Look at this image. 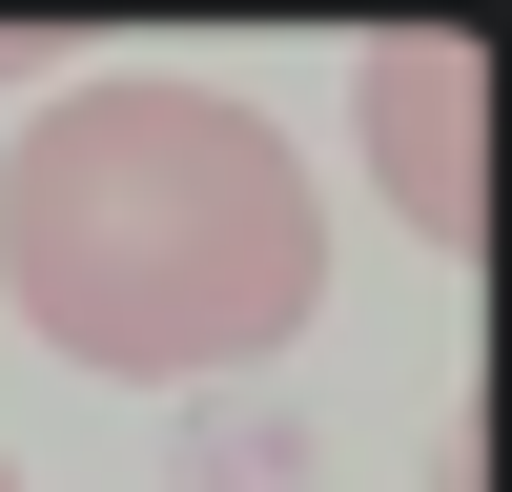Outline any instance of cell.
Instances as JSON below:
<instances>
[{"label": "cell", "mask_w": 512, "mask_h": 492, "mask_svg": "<svg viewBox=\"0 0 512 492\" xmlns=\"http://www.w3.org/2000/svg\"><path fill=\"white\" fill-rule=\"evenodd\" d=\"M41 62H62V41H0V82H41Z\"/></svg>", "instance_id": "cell-3"}, {"label": "cell", "mask_w": 512, "mask_h": 492, "mask_svg": "<svg viewBox=\"0 0 512 492\" xmlns=\"http://www.w3.org/2000/svg\"><path fill=\"white\" fill-rule=\"evenodd\" d=\"M0 492H21V472H0Z\"/></svg>", "instance_id": "cell-4"}, {"label": "cell", "mask_w": 512, "mask_h": 492, "mask_svg": "<svg viewBox=\"0 0 512 492\" xmlns=\"http://www.w3.org/2000/svg\"><path fill=\"white\" fill-rule=\"evenodd\" d=\"M0 287L62 369L185 390V369H267L328 308V205L287 123L226 82H62L0 144Z\"/></svg>", "instance_id": "cell-1"}, {"label": "cell", "mask_w": 512, "mask_h": 492, "mask_svg": "<svg viewBox=\"0 0 512 492\" xmlns=\"http://www.w3.org/2000/svg\"><path fill=\"white\" fill-rule=\"evenodd\" d=\"M349 103H369V185L472 267V246H492V62H472L451 21H390V41L349 62Z\"/></svg>", "instance_id": "cell-2"}]
</instances>
